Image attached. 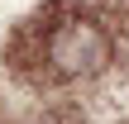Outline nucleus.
Wrapping results in <instances>:
<instances>
[{"mask_svg": "<svg viewBox=\"0 0 129 124\" xmlns=\"http://www.w3.org/2000/svg\"><path fill=\"white\" fill-rule=\"evenodd\" d=\"M115 5H120V10H124V14H129V0H115Z\"/></svg>", "mask_w": 129, "mask_h": 124, "instance_id": "2", "label": "nucleus"}, {"mask_svg": "<svg viewBox=\"0 0 129 124\" xmlns=\"http://www.w3.org/2000/svg\"><path fill=\"white\" fill-rule=\"evenodd\" d=\"M115 57H120V29L86 5L48 10L24 38V62L34 67L38 81H53V86L96 81L115 67Z\"/></svg>", "mask_w": 129, "mask_h": 124, "instance_id": "1", "label": "nucleus"}]
</instances>
